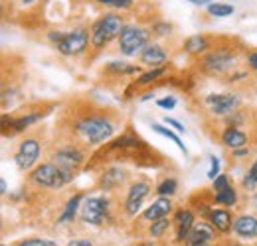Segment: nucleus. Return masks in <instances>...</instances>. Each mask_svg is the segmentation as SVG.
<instances>
[{
	"mask_svg": "<svg viewBox=\"0 0 257 246\" xmlns=\"http://www.w3.org/2000/svg\"><path fill=\"white\" fill-rule=\"evenodd\" d=\"M149 193H151V184H149V182H135V184H131L127 199H125V205H123L125 213H127L128 216H137V213H139L141 207H143L145 197H147Z\"/></svg>",
	"mask_w": 257,
	"mask_h": 246,
	"instance_id": "obj_11",
	"label": "nucleus"
},
{
	"mask_svg": "<svg viewBox=\"0 0 257 246\" xmlns=\"http://www.w3.org/2000/svg\"><path fill=\"white\" fill-rule=\"evenodd\" d=\"M247 65H249L253 71H257V52H251V54L247 56Z\"/></svg>",
	"mask_w": 257,
	"mask_h": 246,
	"instance_id": "obj_37",
	"label": "nucleus"
},
{
	"mask_svg": "<svg viewBox=\"0 0 257 246\" xmlns=\"http://www.w3.org/2000/svg\"><path fill=\"white\" fill-rule=\"evenodd\" d=\"M16 246H58V244L54 240H48V238H26V240L16 242Z\"/></svg>",
	"mask_w": 257,
	"mask_h": 246,
	"instance_id": "obj_31",
	"label": "nucleus"
},
{
	"mask_svg": "<svg viewBox=\"0 0 257 246\" xmlns=\"http://www.w3.org/2000/svg\"><path fill=\"white\" fill-rule=\"evenodd\" d=\"M233 232L239 238L253 240L257 238V216L253 215H239L233 220Z\"/></svg>",
	"mask_w": 257,
	"mask_h": 246,
	"instance_id": "obj_16",
	"label": "nucleus"
},
{
	"mask_svg": "<svg viewBox=\"0 0 257 246\" xmlns=\"http://www.w3.org/2000/svg\"><path fill=\"white\" fill-rule=\"evenodd\" d=\"M210 38L208 36H204V34H196L192 38H188L186 40V44H184V52L188 54V56H200V54H206V52H210Z\"/></svg>",
	"mask_w": 257,
	"mask_h": 246,
	"instance_id": "obj_20",
	"label": "nucleus"
},
{
	"mask_svg": "<svg viewBox=\"0 0 257 246\" xmlns=\"http://www.w3.org/2000/svg\"><path fill=\"white\" fill-rule=\"evenodd\" d=\"M105 71L111 75H139L141 67L139 65H128L125 62H111L105 65Z\"/></svg>",
	"mask_w": 257,
	"mask_h": 246,
	"instance_id": "obj_22",
	"label": "nucleus"
},
{
	"mask_svg": "<svg viewBox=\"0 0 257 246\" xmlns=\"http://www.w3.org/2000/svg\"><path fill=\"white\" fill-rule=\"evenodd\" d=\"M220 176V160L216 156H210V170H208V178L214 182Z\"/></svg>",
	"mask_w": 257,
	"mask_h": 246,
	"instance_id": "obj_34",
	"label": "nucleus"
},
{
	"mask_svg": "<svg viewBox=\"0 0 257 246\" xmlns=\"http://www.w3.org/2000/svg\"><path fill=\"white\" fill-rule=\"evenodd\" d=\"M204 102L208 104L210 112L216 114V116H227V114H233L237 112V106H239V96L235 92H214V94H208L204 98Z\"/></svg>",
	"mask_w": 257,
	"mask_h": 246,
	"instance_id": "obj_10",
	"label": "nucleus"
},
{
	"mask_svg": "<svg viewBox=\"0 0 257 246\" xmlns=\"http://www.w3.org/2000/svg\"><path fill=\"white\" fill-rule=\"evenodd\" d=\"M216 246H241V244H237V242H233V240H224V242H220V244H216Z\"/></svg>",
	"mask_w": 257,
	"mask_h": 246,
	"instance_id": "obj_41",
	"label": "nucleus"
},
{
	"mask_svg": "<svg viewBox=\"0 0 257 246\" xmlns=\"http://www.w3.org/2000/svg\"><path fill=\"white\" fill-rule=\"evenodd\" d=\"M40 154H42V146L38 142V138L34 136H28L20 142L16 154H14V164L20 172H30L36 168L38 160H40Z\"/></svg>",
	"mask_w": 257,
	"mask_h": 246,
	"instance_id": "obj_9",
	"label": "nucleus"
},
{
	"mask_svg": "<svg viewBox=\"0 0 257 246\" xmlns=\"http://www.w3.org/2000/svg\"><path fill=\"white\" fill-rule=\"evenodd\" d=\"M32 2H36V0H22V4H32Z\"/></svg>",
	"mask_w": 257,
	"mask_h": 246,
	"instance_id": "obj_42",
	"label": "nucleus"
},
{
	"mask_svg": "<svg viewBox=\"0 0 257 246\" xmlns=\"http://www.w3.org/2000/svg\"><path fill=\"white\" fill-rule=\"evenodd\" d=\"M218 238V230L210 222H198L194 224L192 232L188 234L184 246H212Z\"/></svg>",
	"mask_w": 257,
	"mask_h": 246,
	"instance_id": "obj_12",
	"label": "nucleus"
},
{
	"mask_svg": "<svg viewBox=\"0 0 257 246\" xmlns=\"http://www.w3.org/2000/svg\"><path fill=\"white\" fill-rule=\"evenodd\" d=\"M161 75H164V67H157V69H151L149 73H143L137 81H135V85H139V87H145V85H151V83H155Z\"/></svg>",
	"mask_w": 257,
	"mask_h": 246,
	"instance_id": "obj_28",
	"label": "nucleus"
},
{
	"mask_svg": "<svg viewBox=\"0 0 257 246\" xmlns=\"http://www.w3.org/2000/svg\"><path fill=\"white\" fill-rule=\"evenodd\" d=\"M237 62V56L233 52V48L222 46V48H214L210 52L204 54V58L200 60V71L208 77H224L229 71H233Z\"/></svg>",
	"mask_w": 257,
	"mask_h": 246,
	"instance_id": "obj_2",
	"label": "nucleus"
},
{
	"mask_svg": "<svg viewBox=\"0 0 257 246\" xmlns=\"http://www.w3.org/2000/svg\"><path fill=\"white\" fill-rule=\"evenodd\" d=\"M54 164H58L64 172L71 174L73 178L77 176V172L83 168V162H85V152L79 144L71 142V144H65V146H60L54 154H52V160Z\"/></svg>",
	"mask_w": 257,
	"mask_h": 246,
	"instance_id": "obj_7",
	"label": "nucleus"
},
{
	"mask_svg": "<svg viewBox=\"0 0 257 246\" xmlns=\"http://www.w3.org/2000/svg\"><path fill=\"white\" fill-rule=\"evenodd\" d=\"M249 142L247 134L235 126H227L224 132H222V144L225 148H231V150H239V148H245Z\"/></svg>",
	"mask_w": 257,
	"mask_h": 246,
	"instance_id": "obj_19",
	"label": "nucleus"
},
{
	"mask_svg": "<svg viewBox=\"0 0 257 246\" xmlns=\"http://www.w3.org/2000/svg\"><path fill=\"white\" fill-rule=\"evenodd\" d=\"M164 122L168 124V126H172V128H174L176 132H186V128H184L182 124L178 122L176 118H170V116H166V118H164Z\"/></svg>",
	"mask_w": 257,
	"mask_h": 246,
	"instance_id": "obj_36",
	"label": "nucleus"
},
{
	"mask_svg": "<svg viewBox=\"0 0 257 246\" xmlns=\"http://www.w3.org/2000/svg\"><path fill=\"white\" fill-rule=\"evenodd\" d=\"M2 246H6V244H2Z\"/></svg>",
	"mask_w": 257,
	"mask_h": 246,
	"instance_id": "obj_45",
	"label": "nucleus"
},
{
	"mask_svg": "<svg viewBox=\"0 0 257 246\" xmlns=\"http://www.w3.org/2000/svg\"><path fill=\"white\" fill-rule=\"evenodd\" d=\"M227 185H231L229 184V178H227L225 174H220V176L212 182V189H214V193H220V191H224Z\"/></svg>",
	"mask_w": 257,
	"mask_h": 246,
	"instance_id": "obj_32",
	"label": "nucleus"
},
{
	"mask_svg": "<svg viewBox=\"0 0 257 246\" xmlns=\"http://www.w3.org/2000/svg\"><path fill=\"white\" fill-rule=\"evenodd\" d=\"M176 189H178V182L174 180V178H166L164 182L157 185V189H155V193L159 195V197H172L174 193H176Z\"/></svg>",
	"mask_w": 257,
	"mask_h": 246,
	"instance_id": "obj_26",
	"label": "nucleus"
},
{
	"mask_svg": "<svg viewBox=\"0 0 257 246\" xmlns=\"http://www.w3.org/2000/svg\"><path fill=\"white\" fill-rule=\"evenodd\" d=\"M233 215L227 209H212L208 215V222L220 232V234H227L233 230Z\"/></svg>",
	"mask_w": 257,
	"mask_h": 246,
	"instance_id": "obj_17",
	"label": "nucleus"
},
{
	"mask_svg": "<svg viewBox=\"0 0 257 246\" xmlns=\"http://www.w3.org/2000/svg\"><path fill=\"white\" fill-rule=\"evenodd\" d=\"M115 130H117V120L111 116V112L103 108L85 110L83 114L71 120V134L77 140H83L85 146H99L111 140Z\"/></svg>",
	"mask_w": 257,
	"mask_h": 246,
	"instance_id": "obj_1",
	"label": "nucleus"
},
{
	"mask_svg": "<svg viewBox=\"0 0 257 246\" xmlns=\"http://www.w3.org/2000/svg\"><path fill=\"white\" fill-rule=\"evenodd\" d=\"M81 220L85 224L103 226L107 220H111V201L105 195L87 197L81 205Z\"/></svg>",
	"mask_w": 257,
	"mask_h": 246,
	"instance_id": "obj_6",
	"label": "nucleus"
},
{
	"mask_svg": "<svg viewBox=\"0 0 257 246\" xmlns=\"http://www.w3.org/2000/svg\"><path fill=\"white\" fill-rule=\"evenodd\" d=\"M174 226H176V242L184 244L188 234L192 232L194 224H196V216L190 209H178L174 213Z\"/></svg>",
	"mask_w": 257,
	"mask_h": 246,
	"instance_id": "obj_13",
	"label": "nucleus"
},
{
	"mask_svg": "<svg viewBox=\"0 0 257 246\" xmlns=\"http://www.w3.org/2000/svg\"><path fill=\"white\" fill-rule=\"evenodd\" d=\"M139 62L151 69L157 67H164V63L168 62V54L164 52L161 44H149L141 54H139Z\"/></svg>",
	"mask_w": 257,
	"mask_h": 246,
	"instance_id": "obj_14",
	"label": "nucleus"
},
{
	"mask_svg": "<svg viewBox=\"0 0 257 246\" xmlns=\"http://www.w3.org/2000/svg\"><path fill=\"white\" fill-rule=\"evenodd\" d=\"M67 246H93V244H91V240H87V238H77V240H71Z\"/></svg>",
	"mask_w": 257,
	"mask_h": 246,
	"instance_id": "obj_38",
	"label": "nucleus"
},
{
	"mask_svg": "<svg viewBox=\"0 0 257 246\" xmlns=\"http://www.w3.org/2000/svg\"><path fill=\"white\" fill-rule=\"evenodd\" d=\"M188 2H192L196 6H210L214 0H188Z\"/></svg>",
	"mask_w": 257,
	"mask_h": 246,
	"instance_id": "obj_39",
	"label": "nucleus"
},
{
	"mask_svg": "<svg viewBox=\"0 0 257 246\" xmlns=\"http://www.w3.org/2000/svg\"><path fill=\"white\" fill-rule=\"evenodd\" d=\"M30 182L44 189H62L69 182H73V176L64 172L58 164L46 162V164H40L34 168L30 174Z\"/></svg>",
	"mask_w": 257,
	"mask_h": 246,
	"instance_id": "obj_4",
	"label": "nucleus"
},
{
	"mask_svg": "<svg viewBox=\"0 0 257 246\" xmlns=\"http://www.w3.org/2000/svg\"><path fill=\"white\" fill-rule=\"evenodd\" d=\"M141 246H147V244H141Z\"/></svg>",
	"mask_w": 257,
	"mask_h": 246,
	"instance_id": "obj_44",
	"label": "nucleus"
},
{
	"mask_svg": "<svg viewBox=\"0 0 257 246\" xmlns=\"http://www.w3.org/2000/svg\"><path fill=\"white\" fill-rule=\"evenodd\" d=\"M214 201H216L218 205H224V207H235V203H237V193H235L233 185H227L224 191L214 193Z\"/></svg>",
	"mask_w": 257,
	"mask_h": 246,
	"instance_id": "obj_23",
	"label": "nucleus"
},
{
	"mask_svg": "<svg viewBox=\"0 0 257 246\" xmlns=\"http://www.w3.org/2000/svg\"><path fill=\"white\" fill-rule=\"evenodd\" d=\"M151 34L149 28H141V26H125V30L119 36V52L125 58H133L137 54H141L149 44H151Z\"/></svg>",
	"mask_w": 257,
	"mask_h": 246,
	"instance_id": "obj_5",
	"label": "nucleus"
},
{
	"mask_svg": "<svg viewBox=\"0 0 257 246\" xmlns=\"http://www.w3.org/2000/svg\"><path fill=\"white\" fill-rule=\"evenodd\" d=\"M127 180H128L127 170H123V168H111V170H107V172L101 174L97 185H99L101 191H113V189L121 187L123 184H127Z\"/></svg>",
	"mask_w": 257,
	"mask_h": 246,
	"instance_id": "obj_15",
	"label": "nucleus"
},
{
	"mask_svg": "<svg viewBox=\"0 0 257 246\" xmlns=\"http://www.w3.org/2000/svg\"><path fill=\"white\" fill-rule=\"evenodd\" d=\"M172 218L170 216H162L159 220H155V222H151V228H149V234L153 236V238H162L166 232H168V228L172 226Z\"/></svg>",
	"mask_w": 257,
	"mask_h": 246,
	"instance_id": "obj_24",
	"label": "nucleus"
},
{
	"mask_svg": "<svg viewBox=\"0 0 257 246\" xmlns=\"http://www.w3.org/2000/svg\"><path fill=\"white\" fill-rule=\"evenodd\" d=\"M123 30H125V22L119 14H113V12L103 14L91 26V48L95 52L105 50L115 38L121 36Z\"/></svg>",
	"mask_w": 257,
	"mask_h": 246,
	"instance_id": "obj_3",
	"label": "nucleus"
},
{
	"mask_svg": "<svg viewBox=\"0 0 257 246\" xmlns=\"http://www.w3.org/2000/svg\"><path fill=\"white\" fill-rule=\"evenodd\" d=\"M255 205H257V195H255Z\"/></svg>",
	"mask_w": 257,
	"mask_h": 246,
	"instance_id": "obj_43",
	"label": "nucleus"
},
{
	"mask_svg": "<svg viewBox=\"0 0 257 246\" xmlns=\"http://www.w3.org/2000/svg\"><path fill=\"white\" fill-rule=\"evenodd\" d=\"M172 209H174V205H172V201H170V197H159L145 213H143V220H147V222H155V220H159L162 216H168L172 213Z\"/></svg>",
	"mask_w": 257,
	"mask_h": 246,
	"instance_id": "obj_18",
	"label": "nucleus"
},
{
	"mask_svg": "<svg viewBox=\"0 0 257 246\" xmlns=\"http://www.w3.org/2000/svg\"><path fill=\"white\" fill-rule=\"evenodd\" d=\"M99 4L107 6V8H115V10H128L133 6L135 0H97Z\"/></svg>",
	"mask_w": 257,
	"mask_h": 246,
	"instance_id": "obj_30",
	"label": "nucleus"
},
{
	"mask_svg": "<svg viewBox=\"0 0 257 246\" xmlns=\"http://www.w3.org/2000/svg\"><path fill=\"white\" fill-rule=\"evenodd\" d=\"M157 106L170 110V108H174V106H176V98H174V96H162V98L157 100Z\"/></svg>",
	"mask_w": 257,
	"mask_h": 246,
	"instance_id": "obj_35",
	"label": "nucleus"
},
{
	"mask_svg": "<svg viewBox=\"0 0 257 246\" xmlns=\"http://www.w3.org/2000/svg\"><path fill=\"white\" fill-rule=\"evenodd\" d=\"M0 191H2V195H6V193H8V184H6V180H4V178L0 180Z\"/></svg>",
	"mask_w": 257,
	"mask_h": 246,
	"instance_id": "obj_40",
	"label": "nucleus"
},
{
	"mask_svg": "<svg viewBox=\"0 0 257 246\" xmlns=\"http://www.w3.org/2000/svg\"><path fill=\"white\" fill-rule=\"evenodd\" d=\"M208 12L216 18H225V16H231L233 14V6L231 4H224V2H212L208 6Z\"/></svg>",
	"mask_w": 257,
	"mask_h": 246,
	"instance_id": "obj_27",
	"label": "nucleus"
},
{
	"mask_svg": "<svg viewBox=\"0 0 257 246\" xmlns=\"http://www.w3.org/2000/svg\"><path fill=\"white\" fill-rule=\"evenodd\" d=\"M91 44V30L87 28H73L71 32H65L64 40L56 46L58 52L65 58L81 56Z\"/></svg>",
	"mask_w": 257,
	"mask_h": 246,
	"instance_id": "obj_8",
	"label": "nucleus"
},
{
	"mask_svg": "<svg viewBox=\"0 0 257 246\" xmlns=\"http://www.w3.org/2000/svg\"><path fill=\"white\" fill-rule=\"evenodd\" d=\"M81 201H83V193H75V195L67 201L64 213H62V216L58 218V222H60V224L73 222V220H75V215H77V209H79V205H81Z\"/></svg>",
	"mask_w": 257,
	"mask_h": 246,
	"instance_id": "obj_21",
	"label": "nucleus"
},
{
	"mask_svg": "<svg viewBox=\"0 0 257 246\" xmlns=\"http://www.w3.org/2000/svg\"><path fill=\"white\" fill-rule=\"evenodd\" d=\"M241 185H243V189H247V191H253L257 187V160L251 164V168L247 170V174L243 176Z\"/></svg>",
	"mask_w": 257,
	"mask_h": 246,
	"instance_id": "obj_29",
	"label": "nucleus"
},
{
	"mask_svg": "<svg viewBox=\"0 0 257 246\" xmlns=\"http://www.w3.org/2000/svg\"><path fill=\"white\" fill-rule=\"evenodd\" d=\"M153 130L157 132V134H161V136H164V138H168V140H172L178 148H180V152H184V154H188V150H186V146L180 142V138H178V134H174L170 128H166V126H162V124H153Z\"/></svg>",
	"mask_w": 257,
	"mask_h": 246,
	"instance_id": "obj_25",
	"label": "nucleus"
},
{
	"mask_svg": "<svg viewBox=\"0 0 257 246\" xmlns=\"http://www.w3.org/2000/svg\"><path fill=\"white\" fill-rule=\"evenodd\" d=\"M170 30H172V24H168V22H155L153 28H151V32L155 36H168Z\"/></svg>",
	"mask_w": 257,
	"mask_h": 246,
	"instance_id": "obj_33",
	"label": "nucleus"
}]
</instances>
